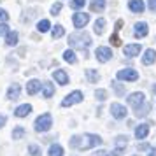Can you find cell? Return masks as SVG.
<instances>
[{
	"label": "cell",
	"instance_id": "obj_2",
	"mask_svg": "<svg viewBox=\"0 0 156 156\" xmlns=\"http://www.w3.org/2000/svg\"><path fill=\"white\" fill-rule=\"evenodd\" d=\"M91 37L88 34H74V35L69 37V44L76 49H88L91 46Z\"/></svg>",
	"mask_w": 156,
	"mask_h": 156
},
{
	"label": "cell",
	"instance_id": "obj_44",
	"mask_svg": "<svg viewBox=\"0 0 156 156\" xmlns=\"http://www.w3.org/2000/svg\"><path fill=\"white\" fill-rule=\"evenodd\" d=\"M153 90H154V93H156V86H154V88H153Z\"/></svg>",
	"mask_w": 156,
	"mask_h": 156
},
{
	"label": "cell",
	"instance_id": "obj_20",
	"mask_svg": "<svg viewBox=\"0 0 156 156\" xmlns=\"http://www.w3.org/2000/svg\"><path fill=\"white\" fill-rule=\"evenodd\" d=\"M95 34H97V35H102V34H104V30H105V20H104V18H98V20H97V21H95Z\"/></svg>",
	"mask_w": 156,
	"mask_h": 156
},
{
	"label": "cell",
	"instance_id": "obj_17",
	"mask_svg": "<svg viewBox=\"0 0 156 156\" xmlns=\"http://www.w3.org/2000/svg\"><path fill=\"white\" fill-rule=\"evenodd\" d=\"M20 93H21V86L20 84H11V88L7 90V98L9 100H16L18 97H20Z\"/></svg>",
	"mask_w": 156,
	"mask_h": 156
},
{
	"label": "cell",
	"instance_id": "obj_6",
	"mask_svg": "<svg viewBox=\"0 0 156 156\" xmlns=\"http://www.w3.org/2000/svg\"><path fill=\"white\" fill-rule=\"evenodd\" d=\"M116 77L119 79V81H137L139 79V74H137V70H133V69H123V70H119L118 74H116Z\"/></svg>",
	"mask_w": 156,
	"mask_h": 156
},
{
	"label": "cell",
	"instance_id": "obj_36",
	"mask_svg": "<svg viewBox=\"0 0 156 156\" xmlns=\"http://www.w3.org/2000/svg\"><path fill=\"white\" fill-rule=\"evenodd\" d=\"M111 44H112V46H121V39L114 34V35H111Z\"/></svg>",
	"mask_w": 156,
	"mask_h": 156
},
{
	"label": "cell",
	"instance_id": "obj_21",
	"mask_svg": "<svg viewBox=\"0 0 156 156\" xmlns=\"http://www.w3.org/2000/svg\"><path fill=\"white\" fill-rule=\"evenodd\" d=\"M147 112H149V104H147V102L140 104V105L135 109V116H137V118H142V116H146Z\"/></svg>",
	"mask_w": 156,
	"mask_h": 156
},
{
	"label": "cell",
	"instance_id": "obj_13",
	"mask_svg": "<svg viewBox=\"0 0 156 156\" xmlns=\"http://www.w3.org/2000/svg\"><path fill=\"white\" fill-rule=\"evenodd\" d=\"M53 77H55V81H56L58 84H62V86L69 84V76H67L65 70H55L53 72Z\"/></svg>",
	"mask_w": 156,
	"mask_h": 156
},
{
	"label": "cell",
	"instance_id": "obj_19",
	"mask_svg": "<svg viewBox=\"0 0 156 156\" xmlns=\"http://www.w3.org/2000/svg\"><path fill=\"white\" fill-rule=\"evenodd\" d=\"M105 7V0H91L90 2V9L93 12H102Z\"/></svg>",
	"mask_w": 156,
	"mask_h": 156
},
{
	"label": "cell",
	"instance_id": "obj_32",
	"mask_svg": "<svg viewBox=\"0 0 156 156\" xmlns=\"http://www.w3.org/2000/svg\"><path fill=\"white\" fill-rule=\"evenodd\" d=\"M95 97H97L98 102H104V100H107V91L105 90H97L95 91Z\"/></svg>",
	"mask_w": 156,
	"mask_h": 156
},
{
	"label": "cell",
	"instance_id": "obj_33",
	"mask_svg": "<svg viewBox=\"0 0 156 156\" xmlns=\"http://www.w3.org/2000/svg\"><path fill=\"white\" fill-rule=\"evenodd\" d=\"M23 135H25V128H21V126L14 128V132H12V139H21Z\"/></svg>",
	"mask_w": 156,
	"mask_h": 156
},
{
	"label": "cell",
	"instance_id": "obj_3",
	"mask_svg": "<svg viewBox=\"0 0 156 156\" xmlns=\"http://www.w3.org/2000/svg\"><path fill=\"white\" fill-rule=\"evenodd\" d=\"M51 125H53V118H51V114H41L39 118L35 119V123H34V126H35L37 132H48L51 128Z\"/></svg>",
	"mask_w": 156,
	"mask_h": 156
},
{
	"label": "cell",
	"instance_id": "obj_42",
	"mask_svg": "<svg viewBox=\"0 0 156 156\" xmlns=\"http://www.w3.org/2000/svg\"><path fill=\"white\" fill-rule=\"evenodd\" d=\"M121 28H123V20L116 21V30H121Z\"/></svg>",
	"mask_w": 156,
	"mask_h": 156
},
{
	"label": "cell",
	"instance_id": "obj_15",
	"mask_svg": "<svg viewBox=\"0 0 156 156\" xmlns=\"http://www.w3.org/2000/svg\"><path fill=\"white\" fill-rule=\"evenodd\" d=\"M128 9H130L132 12H135V14H139V12L144 11V2H142V0H130V2H128Z\"/></svg>",
	"mask_w": 156,
	"mask_h": 156
},
{
	"label": "cell",
	"instance_id": "obj_30",
	"mask_svg": "<svg viewBox=\"0 0 156 156\" xmlns=\"http://www.w3.org/2000/svg\"><path fill=\"white\" fill-rule=\"evenodd\" d=\"M125 146H126V137H125V135L118 137V139H116V147L118 149H125Z\"/></svg>",
	"mask_w": 156,
	"mask_h": 156
},
{
	"label": "cell",
	"instance_id": "obj_10",
	"mask_svg": "<svg viewBox=\"0 0 156 156\" xmlns=\"http://www.w3.org/2000/svg\"><path fill=\"white\" fill-rule=\"evenodd\" d=\"M42 88V83L39 81V79H32V81H28L27 83V93H28L30 97H34L39 90Z\"/></svg>",
	"mask_w": 156,
	"mask_h": 156
},
{
	"label": "cell",
	"instance_id": "obj_26",
	"mask_svg": "<svg viewBox=\"0 0 156 156\" xmlns=\"http://www.w3.org/2000/svg\"><path fill=\"white\" fill-rule=\"evenodd\" d=\"M63 34H65L63 27H62V25H55V27H53V34H51V37H53V39H60Z\"/></svg>",
	"mask_w": 156,
	"mask_h": 156
},
{
	"label": "cell",
	"instance_id": "obj_23",
	"mask_svg": "<svg viewBox=\"0 0 156 156\" xmlns=\"http://www.w3.org/2000/svg\"><path fill=\"white\" fill-rule=\"evenodd\" d=\"M49 156H63V147L60 144H53L49 147Z\"/></svg>",
	"mask_w": 156,
	"mask_h": 156
},
{
	"label": "cell",
	"instance_id": "obj_7",
	"mask_svg": "<svg viewBox=\"0 0 156 156\" xmlns=\"http://www.w3.org/2000/svg\"><path fill=\"white\" fill-rule=\"evenodd\" d=\"M95 55H97V60H98L100 63H105V62H109V60L112 58V51H111V48L100 46V48H97Z\"/></svg>",
	"mask_w": 156,
	"mask_h": 156
},
{
	"label": "cell",
	"instance_id": "obj_40",
	"mask_svg": "<svg viewBox=\"0 0 156 156\" xmlns=\"http://www.w3.org/2000/svg\"><path fill=\"white\" fill-rule=\"evenodd\" d=\"M5 121H7V118H5L4 114H0V128H2L4 125H5Z\"/></svg>",
	"mask_w": 156,
	"mask_h": 156
},
{
	"label": "cell",
	"instance_id": "obj_38",
	"mask_svg": "<svg viewBox=\"0 0 156 156\" xmlns=\"http://www.w3.org/2000/svg\"><path fill=\"white\" fill-rule=\"evenodd\" d=\"M112 88H114V91H116V93H119V95H123V93H125V88H123V86H118L116 83L112 84Z\"/></svg>",
	"mask_w": 156,
	"mask_h": 156
},
{
	"label": "cell",
	"instance_id": "obj_27",
	"mask_svg": "<svg viewBox=\"0 0 156 156\" xmlns=\"http://www.w3.org/2000/svg\"><path fill=\"white\" fill-rule=\"evenodd\" d=\"M86 76H88V79H90V83H98V72L95 70V69H88V72H86Z\"/></svg>",
	"mask_w": 156,
	"mask_h": 156
},
{
	"label": "cell",
	"instance_id": "obj_39",
	"mask_svg": "<svg viewBox=\"0 0 156 156\" xmlns=\"http://www.w3.org/2000/svg\"><path fill=\"white\" fill-rule=\"evenodd\" d=\"M149 9L151 11H156V0H149Z\"/></svg>",
	"mask_w": 156,
	"mask_h": 156
},
{
	"label": "cell",
	"instance_id": "obj_31",
	"mask_svg": "<svg viewBox=\"0 0 156 156\" xmlns=\"http://www.w3.org/2000/svg\"><path fill=\"white\" fill-rule=\"evenodd\" d=\"M62 9H63V4H62V2H56V4L51 7V14H53V16H58Z\"/></svg>",
	"mask_w": 156,
	"mask_h": 156
},
{
	"label": "cell",
	"instance_id": "obj_37",
	"mask_svg": "<svg viewBox=\"0 0 156 156\" xmlns=\"http://www.w3.org/2000/svg\"><path fill=\"white\" fill-rule=\"evenodd\" d=\"M9 20V14L5 9H0V21H7Z\"/></svg>",
	"mask_w": 156,
	"mask_h": 156
},
{
	"label": "cell",
	"instance_id": "obj_9",
	"mask_svg": "<svg viewBox=\"0 0 156 156\" xmlns=\"http://www.w3.org/2000/svg\"><path fill=\"white\" fill-rule=\"evenodd\" d=\"M126 100H128V105H132L133 109H137L140 104H144V102H146V97H144V93L137 91V93H132Z\"/></svg>",
	"mask_w": 156,
	"mask_h": 156
},
{
	"label": "cell",
	"instance_id": "obj_22",
	"mask_svg": "<svg viewBox=\"0 0 156 156\" xmlns=\"http://www.w3.org/2000/svg\"><path fill=\"white\" fill-rule=\"evenodd\" d=\"M5 42H7V46H16L18 44V32H7Z\"/></svg>",
	"mask_w": 156,
	"mask_h": 156
},
{
	"label": "cell",
	"instance_id": "obj_35",
	"mask_svg": "<svg viewBox=\"0 0 156 156\" xmlns=\"http://www.w3.org/2000/svg\"><path fill=\"white\" fill-rule=\"evenodd\" d=\"M7 32H9V27L5 25V21H2L0 23V35H7Z\"/></svg>",
	"mask_w": 156,
	"mask_h": 156
},
{
	"label": "cell",
	"instance_id": "obj_11",
	"mask_svg": "<svg viewBox=\"0 0 156 156\" xmlns=\"http://www.w3.org/2000/svg\"><path fill=\"white\" fill-rule=\"evenodd\" d=\"M133 30H135V37H137V39H142V37H146V35H147V32H149L147 23H144V21L135 23Z\"/></svg>",
	"mask_w": 156,
	"mask_h": 156
},
{
	"label": "cell",
	"instance_id": "obj_5",
	"mask_svg": "<svg viewBox=\"0 0 156 156\" xmlns=\"http://www.w3.org/2000/svg\"><path fill=\"white\" fill-rule=\"evenodd\" d=\"M72 21H74V27L77 30L84 28L86 25H88V21H90V14L88 12H76V14L72 16Z\"/></svg>",
	"mask_w": 156,
	"mask_h": 156
},
{
	"label": "cell",
	"instance_id": "obj_34",
	"mask_svg": "<svg viewBox=\"0 0 156 156\" xmlns=\"http://www.w3.org/2000/svg\"><path fill=\"white\" fill-rule=\"evenodd\" d=\"M28 151H30V154L32 156H41V147L35 146V144H32V146L28 147Z\"/></svg>",
	"mask_w": 156,
	"mask_h": 156
},
{
	"label": "cell",
	"instance_id": "obj_43",
	"mask_svg": "<svg viewBox=\"0 0 156 156\" xmlns=\"http://www.w3.org/2000/svg\"><path fill=\"white\" fill-rule=\"evenodd\" d=\"M149 156H156V149H151V153H149Z\"/></svg>",
	"mask_w": 156,
	"mask_h": 156
},
{
	"label": "cell",
	"instance_id": "obj_1",
	"mask_svg": "<svg viewBox=\"0 0 156 156\" xmlns=\"http://www.w3.org/2000/svg\"><path fill=\"white\" fill-rule=\"evenodd\" d=\"M102 144V139H100V135H83V137H74L70 140V146L72 147H77L81 151H86V149H91L95 146H100Z\"/></svg>",
	"mask_w": 156,
	"mask_h": 156
},
{
	"label": "cell",
	"instance_id": "obj_24",
	"mask_svg": "<svg viewBox=\"0 0 156 156\" xmlns=\"http://www.w3.org/2000/svg\"><path fill=\"white\" fill-rule=\"evenodd\" d=\"M42 93H44V97H46V98H51V97L55 95V86L51 84V83H46L44 88H42Z\"/></svg>",
	"mask_w": 156,
	"mask_h": 156
},
{
	"label": "cell",
	"instance_id": "obj_8",
	"mask_svg": "<svg viewBox=\"0 0 156 156\" xmlns=\"http://www.w3.org/2000/svg\"><path fill=\"white\" fill-rule=\"evenodd\" d=\"M111 112H112V116L116 118V119H123V118H126V107L121 105V104H118V102H114L112 105H111Z\"/></svg>",
	"mask_w": 156,
	"mask_h": 156
},
{
	"label": "cell",
	"instance_id": "obj_12",
	"mask_svg": "<svg viewBox=\"0 0 156 156\" xmlns=\"http://www.w3.org/2000/svg\"><path fill=\"white\" fill-rule=\"evenodd\" d=\"M125 56H128V58H133V56H137L139 53L142 51V46L140 44H130V46H125Z\"/></svg>",
	"mask_w": 156,
	"mask_h": 156
},
{
	"label": "cell",
	"instance_id": "obj_14",
	"mask_svg": "<svg viewBox=\"0 0 156 156\" xmlns=\"http://www.w3.org/2000/svg\"><path fill=\"white\" fill-rule=\"evenodd\" d=\"M149 133V125H139V126L135 128V139H139V140H142V139H146Z\"/></svg>",
	"mask_w": 156,
	"mask_h": 156
},
{
	"label": "cell",
	"instance_id": "obj_41",
	"mask_svg": "<svg viewBox=\"0 0 156 156\" xmlns=\"http://www.w3.org/2000/svg\"><path fill=\"white\" fill-rule=\"evenodd\" d=\"M93 156H109V154H107V151H97V153H93Z\"/></svg>",
	"mask_w": 156,
	"mask_h": 156
},
{
	"label": "cell",
	"instance_id": "obj_4",
	"mask_svg": "<svg viewBox=\"0 0 156 156\" xmlns=\"http://www.w3.org/2000/svg\"><path fill=\"white\" fill-rule=\"evenodd\" d=\"M81 102H83V91H72L62 100V107H70L74 104H81Z\"/></svg>",
	"mask_w": 156,
	"mask_h": 156
},
{
	"label": "cell",
	"instance_id": "obj_29",
	"mask_svg": "<svg viewBox=\"0 0 156 156\" xmlns=\"http://www.w3.org/2000/svg\"><path fill=\"white\" fill-rule=\"evenodd\" d=\"M84 5H86V0H72V2H70V7L72 9H77V11H79V9H83Z\"/></svg>",
	"mask_w": 156,
	"mask_h": 156
},
{
	"label": "cell",
	"instance_id": "obj_28",
	"mask_svg": "<svg viewBox=\"0 0 156 156\" xmlns=\"http://www.w3.org/2000/svg\"><path fill=\"white\" fill-rule=\"evenodd\" d=\"M63 60L69 62V63H76V53H74L72 49H67L63 53Z\"/></svg>",
	"mask_w": 156,
	"mask_h": 156
},
{
	"label": "cell",
	"instance_id": "obj_18",
	"mask_svg": "<svg viewBox=\"0 0 156 156\" xmlns=\"http://www.w3.org/2000/svg\"><path fill=\"white\" fill-rule=\"evenodd\" d=\"M30 112H32V105H30V104H23V105H20L14 111V114L18 118H25V116H28Z\"/></svg>",
	"mask_w": 156,
	"mask_h": 156
},
{
	"label": "cell",
	"instance_id": "obj_16",
	"mask_svg": "<svg viewBox=\"0 0 156 156\" xmlns=\"http://www.w3.org/2000/svg\"><path fill=\"white\" fill-rule=\"evenodd\" d=\"M156 62V51L154 49H146V55L142 56V63L144 65H153Z\"/></svg>",
	"mask_w": 156,
	"mask_h": 156
},
{
	"label": "cell",
	"instance_id": "obj_25",
	"mask_svg": "<svg viewBox=\"0 0 156 156\" xmlns=\"http://www.w3.org/2000/svg\"><path fill=\"white\" fill-rule=\"evenodd\" d=\"M49 28H51V23H49V20H41V21L37 23V30H39L41 34H44V32H48Z\"/></svg>",
	"mask_w": 156,
	"mask_h": 156
}]
</instances>
